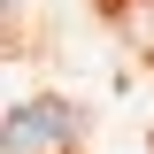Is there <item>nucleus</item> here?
I'll return each instance as SVG.
<instances>
[{
	"label": "nucleus",
	"instance_id": "1",
	"mask_svg": "<svg viewBox=\"0 0 154 154\" xmlns=\"http://www.w3.org/2000/svg\"><path fill=\"white\" fill-rule=\"evenodd\" d=\"M77 139V116L62 100H23L16 116H0V154H62Z\"/></svg>",
	"mask_w": 154,
	"mask_h": 154
},
{
	"label": "nucleus",
	"instance_id": "2",
	"mask_svg": "<svg viewBox=\"0 0 154 154\" xmlns=\"http://www.w3.org/2000/svg\"><path fill=\"white\" fill-rule=\"evenodd\" d=\"M8 16H16V0H0V31H8Z\"/></svg>",
	"mask_w": 154,
	"mask_h": 154
}]
</instances>
